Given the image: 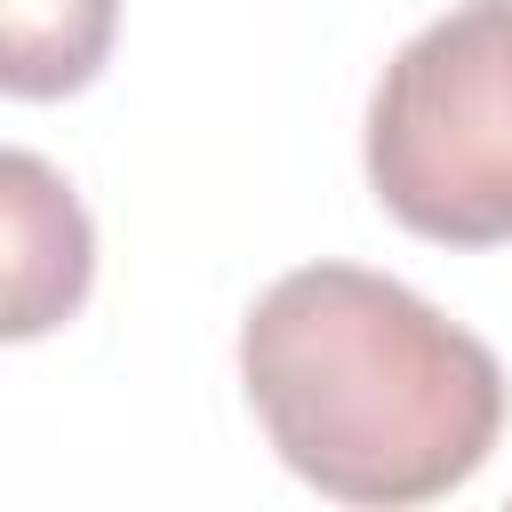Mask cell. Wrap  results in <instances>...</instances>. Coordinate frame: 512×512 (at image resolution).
Masks as SVG:
<instances>
[{"instance_id":"6da1fadb","label":"cell","mask_w":512,"mask_h":512,"mask_svg":"<svg viewBox=\"0 0 512 512\" xmlns=\"http://www.w3.org/2000/svg\"><path fill=\"white\" fill-rule=\"evenodd\" d=\"M240 384L304 488L376 512L464 488L504 432L496 352L360 264L280 272L240 320Z\"/></svg>"},{"instance_id":"3957f363","label":"cell","mask_w":512,"mask_h":512,"mask_svg":"<svg viewBox=\"0 0 512 512\" xmlns=\"http://www.w3.org/2000/svg\"><path fill=\"white\" fill-rule=\"evenodd\" d=\"M0 192H8V336H40L64 312H80L96 240H88L72 184L40 152H8Z\"/></svg>"},{"instance_id":"7a4b0ae2","label":"cell","mask_w":512,"mask_h":512,"mask_svg":"<svg viewBox=\"0 0 512 512\" xmlns=\"http://www.w3.org/2000/svg\"><path fill=\"white\" fill-rule=\"evenodd\" d=\"M368 184L416 240H512V0H456L384 64L368 96Z\"/></svg>"},{"instance_id":"277c9868","label":"cell","mask_w":512,"mask_h":512,"mask_svg":"<svg viewBox=\"0 0 512 512\" xmlns=\"http://www.w3.org/2000/svg\"><path fill=\"white\" fill-rule=\"evenodd\" d=\"M120 0H0V88L24 104L72 96L112 48Z\"/></svg>"}]
</instances>
